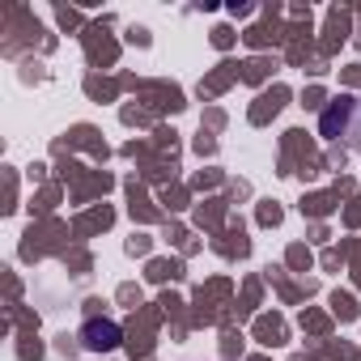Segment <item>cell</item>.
<instances>
[{
	"mask_svg": "<svg viewBox=\"0 0 361 361\" xmlns=\"http://www.w3.org/2000/svg\"><path fill=\"white\" fill-rule=\"evenodd\" d=\"M81 340H85V348H115V344H119V327L90 319V323L81 327Z\"/></svg>",
	"mask_w": 361,
	"mask_h": 361,
	"instance_id": "cell-2",
	"label": "cell"
},
{
	"mask_svg": "<svg viewBox=\"0 0 361 361\" xmlns=\"http://www.w3.org/2000/svg\"><path fill=\"white\" fill-rule=\"evenodd\" d=\"M323 136L327 140H348L361 145V102L357 98H340L323 111Z\"/></svg>",
	"mask_w": 361,
	"mask_h": 361,
	"instance_id": "cell-1",
	"label": "cell"
}]
</instances>
